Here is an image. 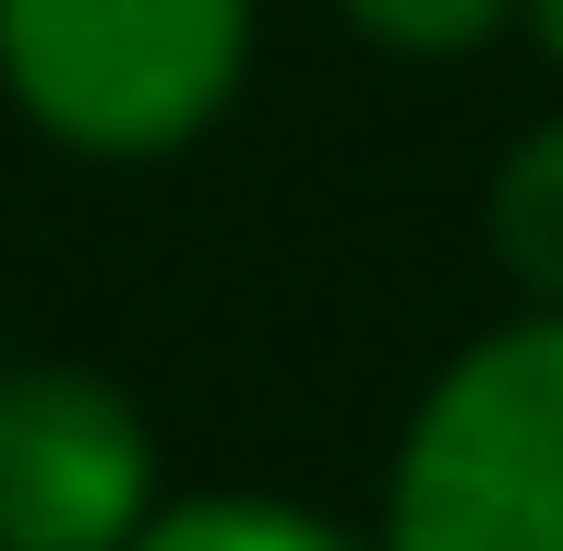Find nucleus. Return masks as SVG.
I'll use <instances>...</instances> for the list:
<instances>
[{
	"label": "nucleus",
	"mask_w": 563,
	"mask_h": 551,
	"mask_svg": "<svg viewBox=\"0 0 563 551\" xmlns=\"http://www.w3.org/2000/svg\"><path fill=\"white\" fill-rule=\"evenodd\" d=\"M384 551H563V312L455 348L396 443Z\"/></svg>",
	"instance_id": "nucleus-1"
},
{
	"label": "nucleus",
	"mask_w": 563,
	"mask_h": 551,
	"mask_svg": "<svg viewBox=\"0 0 563 551\" xmlns=\"http://www.w3.org/2000/svg\"><path fill=\"white\" fill-rule=\"evenodd\" d=\"M252 60V0H0V85L73 156H180Z\"/></svg>",
	"instance_id": "nucleus-2"
},
{
	"label": "nucleus",
	"mask_w": 563,
	"mask_h": 551,
	"mask_svg": "<svg viewBox=\"0 0 563 551\" xmlns=\"http://www.w3.org/2000/svg\"><path fill=\"white\" fill-rule=\"evenodd\" d=\"M156 443L97 372H0V551H132Z\"/></svg>",
	"instance_id": "nucleus-3"
},
{
	"label": "nucleus",
	"mask_w": 563,
	"mask_h": 551,
	"mask_svg": "<svg viewBox=\"0 0 563 551\" xmlns=\"http://www.w3.org/2000/svg\"><path fill=\"white\" fill-rule=\"evenodd\" d=\"M492 252L528 300L563 312V109L516 132V156L492 168Z\"/></svg>",
	"instance_id": "nucleus-4"
},
{
	"label": "nucleus",
	"mask_w": 563,
	"mask_h": 551,
	"mask_svg": "<svg viewBox=\"0 0 563 551\" xmlns=\"http://www.w3.org/2000/svg\"><path fill=\"white\" fill-rule=\"evenodd\" d=\"M132 551H360V540L324 528V516H300V504H264V492H205V504L144 516Z\"/></svg>",
	"instance_id": "nucleus-5"
},
{
	"label": "nucleus",
	"mask_w": 563,
	"mask_h": 551,
	"mask_svg": "<svg viewBox=\"0 0 563 551\" xmlns=\"http://www.w3.org/2000/svg\"><path fill=\"white\" fill-rule=\"evenodd\" d=\"M336 12L396 60H455V48L504 36V12H528V0H336Z\"/></svg>",
	"instance_id": "nucleus-6"
},
{
	"label": "nucleus",
	"mask_w": 563,
	"mask_h": 551,
	"mask_svg": "<svg viewBox=\"0 0 563 551\" xmlns=\"http://www.w3.org/2000/svg\"><path fill=\"white\" fill-rule=\"evenodd\" d=\"M528 24H540V48L563 60V0H528Z\"/></svg>",
	"instance_id": "nucleus-7"
}]
</instances>
